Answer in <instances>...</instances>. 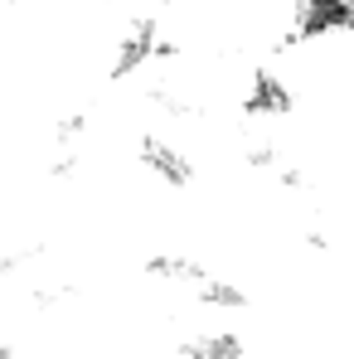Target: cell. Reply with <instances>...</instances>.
<instances>
[{"instance_id": "obj_4", "label": "cell", "mask_w": 354, "mask_h": 359, "mask_svg": "<svg viewBox=\"0 0 354 359\" xmlns=\"http://www.w3.org/2000/svg\"><path fill=\"white\" fill-rule=\"evenodd\" d=\"M184 359H247V345L238 330H209V335H194L179 345Z\"/></svg>"}, {"instance_id": "obj_3", "label": "cell", "mask_w": 354, "mask_h": 359, "mask_svg": "<svg viewBox=\"0 0 354 359\" xmlns=\"http://www.w3.org/2000/svg\"><path fill=\"white\" fill-rule=\"evenodd\" d=\"M292 83L277 73V68H257L252 73V83H247V93H243V112L252 121H267V117H287L292 112Z\"/></svg>"}, {"instance_id": "obj_5", "label": "cell", "mask_w": 354, "mask_h": 359, "mask_svg": "<svg viewBox=\"0 0 354 359\" xmlns=\"http://www.w3.org/2000/svg\"><path fill=\"white\" fill-rule=\"evenodd\" d=\"M194 297L204 301V306H214V311H243L247 306V292L238 282H229V277H214V272H204L194 282Z\"/></svg>"}, {"instance_id": "obj_2", "label": "cell", "mask_w": 354, "mask_h": 359, "mask_svg": "<svg viewBox=\"0 0 354 359\" xmlns=\"http://www.w3.org/2000/svg\"><path fill=\"white\" fill-rule=\"evenodd\" d=\"M136 161L161 180V184H170V189H189L194 184V161L179 146H170L165 136H141L136 141Z\"/></svg>"}, {"instance_id": "obj_1", "label": "cell", "mask_w": 354, "mask_h": 359, "mask_svg": "<svg viewBox=\"0 0 354 359\" xmlns=\"http://www.w3.org/2000/svg\"><path fill=\"white\" fill-rule=\"evenodd\" d=\"M156 44H161V20H151V15L131 20V29L117 39V54H112L107 78L112 83H126L131 73H141L146 63H156Z\"/></svg>"}]
</instances>
